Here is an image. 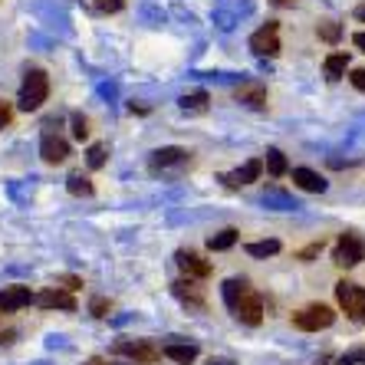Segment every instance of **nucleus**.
Returning a JSON list of instances; mask_svg holds the SVG:
<instances>
[{"label":"nucleus","instance_id":"f3484780","mask_svg":"<svg viewBox=\"0 0 365 365\" xmlns=\"http://www.w3.org/2000/svg\"><path fill=\"white\" fill-rule=\"evenodd\" d=\"M162 356L178 365H191L197 359V346H191V342H168V346L162 349Z\"/></svg>","mask_w":365,"mask_h":365},{"label":"nucleus","instance_id":"ddd939ff","mask_svg":"<svg viewBox=\"0 0 365 365\" xmlns=\"http://www.w3.org/2000/svg\"><path fill=\"white\" fill-rule=\"evenodd\" d=\"M34 303V293L26 287H4L0 289V309L4 313H14V309H24V306Z\"/></svg>","mask_w":365,"mask_h":365},{"label":"nucleus","instance_id":"cd10ccee","mask_svg":"<svg viewBox=\"0 0 365 365\" xmlns=\"http://www.w3.org/2000/svg\"><path fill=\"white\" fill-rule=\"evenodd\" d=\"M336 365H365V346H359V349H352V352H346V356H339Z\"/></svg>","mask_w":365,"mask_h":365},{"label":"nucleus","instance_id":"f03ea898","mask_svg":"<svg viewBox=\"0 0 365 365\" xmlns=\"http://www.w3.org/2000/svg\"><path fill=\"white\" fill-rule=\"evenodd\" d=\"M365 260V240L359 237L356 230H346L339 240H336V247H332V264L336 267H359Z\"/></svg>","mask_w":365,"mask_h":365},{"label":"nucleus","instance_id":"bb28decb","mask_svg":"<svg viewBox=\"0 0 365 365\" xmlns=\"http://www.w3.org/2000/svg\"><path fill=\"white\" fill-rule=\"evenodd\" d=\"M319 40H326V43H339V36H342V26L339 24H319Z\"/></svg>","mask_w":365,"mask_h":365},{"label":"nucleus","instance_id":"473e14b6","mask_svg":"<svg viewBox=\"0 0 365 365\" xmlns=\"http://www.w3.org/2000/svg\"><path fill=\"white\" fill-rule=\"evenodd\" d=\"M319 250H323V240H316V244L303 247V250H299V260H313V257L319 254Z\"/></svg>","mask_w":365,"mask_h":365},{"label":"nucleus","instance_id":"4c0bfd02","mask_svg":"<svg viewBox=\"0 0 365 365\" xmlns=\"http://www.w3.org/2000/svg\"><path fill=\"white\" fill-rule=\"evenodd\" d=\"M4 342H14V332H0V346H4Z\"/></svg>","mask_w":365,"mask_h":365},{"label":"nucleus","instance_id":"c756f323","mask_svg":"<svg viewBox=\"0 0 365 365\" xmlns=\"http://www.w3.org/2000/svg\"><path fill=\"white\" fill-rule=\"evenodd\" d=\"M73 135H76L79 142L89 138V122H86V115H73Z\"/></svg>","mask_w":365,"mask_h":365},{"label":"nucleus","instance_id":"423d86ee","mask_svg":"<svg viewBox=\"0 0 365 365\" xmlns=\"http://www.w3.org/2000/svg\"><path fill=\"white\" fill-rule=\"evenodd\" d=\"M250 50H254L257 56H277V53H280V26L277 24L260 26V30L250 36Z\"/></svg>","mask_w":365,"mask_h":365},{"label":"nucleus","instance_id":"ea45409f","mask_svg":"<svg viewBox=\"0 0 365 365\" xmlns=\"http://www.w3.org/2000/svg\"><path fill=\"white\" fill-rule=\"evenodd\" d=\"M356 17H359V20H365V7H359V10H356Z\"/></svg>","mask_w":365,"mask_h":365},{"label":"nucleus","instance_id":"dca6fc26","mask_svg":"<svg viewBox=\"0 0 365 365\" xmlns=\"http://www.w3.org/2000/svg\"><path fill=\"white\" fill-rule=\"evenodd\" d=\"M237 102L250 106V109H264L267 106V89L260 83H240L237 86Z\"/></svg>","mask_w":365,"mask_h":365},{"label":"nucleus","instance_id":"393cba45","mask_svg":"<svg viewBox=\"0 0 365 365\" xmlns=\"http://www.w3.org/2000/svg\"><path fill=\"white\" fill-rule=\"evenodd\" d=\"M264 204H267V207H280V211H293V207H299V204L293 201L289 195H283V191H267Z\"/></svg>","mask_w":365,"mask_h":365},{"label":"nucleus","instance_id":"9b49d317","mask_svg":"<svg viewBox=\"0 0 365 365\" xmlns=\"http://www.w3.org/2000/svg\"><path fill=\"white\" fill-rule=\"evenodd\" d=\"M171 293L181 299L185 306H191V309H204V287L197 280H175L171 283Z\"/></svg>","mask_w":365,"mask_h":365},{"label":"nucleus","instance_id":"0eeeda50","mask_svg":"<svg viewBox=\"0 0 365 365\" xmlns=\"http://www.w3.org/2000/svg\"><path fill=\"white\" fill-rule=\"evenodd\" d=\"M230 313L237 316L240 323H247V326H260V323H264V299H260L254 289H250V293H247V297L240 299V303L234 306Z\"/></svg>","mask_w":365,"mask_h":365},{"label":"nucleus","instance_id":"aec40b11","mask_svg":"<svg viewBox=\"0 0 365 365\" xmlns=\"http://www.w3.org/2000/svg\"><path fill=\"white\" fill-rule=\"evenodd\" d=\"M264 165H267V171H270L273 178H283L289 171V165H287V158H283V152L280 148H267V158H264Z\"/></svg>","mask_w":365,"mask_h":365},{"label":"nucleus","instance_id":"7c9ffc66","mask_svg":"<svg viewBox=\"0 0 365 365\" xmlns=\"http://www.w3.org/2000/svg\"><path fill=\"white\" fill-rule=\"evenodd\" d=\"M214 24L221 26V30H234L237 17H234V14H227V10H217V14H214Z\"/></svg>","mask_w":365,"mask_h":365},{"label":"nucleus","instance_id":"9d476101","mask_svg":"<svg viewBox=\"0 0 365 365\" xmlns=\"http://www.w3.org/2000/svg\"><path fill=\"white\" fill-rule=\"evenodd\" d=\"M40 155H43V162H50V165L66 162V158H69L66 138L53 135V132H43V138H40Z\"/></svg>","mask_w":365,"mask_h":365},{"label":"nucleus","instance_id":"72a5a7b5","mask_svg":"<svg viewBox=\"0 0 365 365\" xmlns=\"http://www.w3.org/2000/svg\"><path fill=\"white\" fill-rule=\"evenodd\" d=\"M10 119H14V112H10V106L7 102H0V132L10 125Z\"/></svg>","mask_w":365,"mask_h":365},{"label":"nucleus","instance_id":"a211bd4d","mask_svg":"<svg viewBox=\"0 0 365 365\" xmlns=\"http://www.w3.org/2000/svg\"><path fill=\"white\" fill-rule=\"evenodd\" d=\"M247 293H250V283L240 280V277H234V280H227L221 287V297H224V303H227V309H234V306H237Z\"/></svg>","mask_w":365,"mask_h":365},{"label":"nucleus","instance_id":"39448f33","mask_svg":"<svg viewBox=\"0 0 365 365\" xmlns=\"http://www.w3.org/2000/svg\"><path fill=\"white\" fill-rule=\"evenodd\" d=\"M115 352L135 359V362H142V365H152L162 359V349L152 346L148 339H122V342H115Z\"/></svg>","mask_w":365,"mask_h":365},{"label":"nucleus","instance_id":"4468645a","mask_svg":"<svg viewBox=\"0 0 365 365\" xmlns=\"http://www.w3.org/2000/svg\"><path fill=\"white\" fill-rule=\"evenodd\" d=\"M34 303L40 306V309H76V299H73V293H63V289H46V293H40V297H34Z\"/></svg>","mask_w":365,"mask_h":365},{"label":"nucleus","instance_id":"1a4fd4ad","mask_svg":"<svg viewBox=\"0 0 365 365\" xmlns=\"http://www.w3.org/2000/svg\"><path fill=\"white\" fill-rule=\"evenodd\" d=\"M175 260H178L181 273H185L187 280H204V277H211V264H207V260H201L195 250H178V254H175Z\"/></svg>","mask_w":365,"mask_h":365},{"label":"nucleus","instance_id":"4be33fe9","mask_svg":"<svg viewBox=\"0 0 365 365\" xmlns=\"http://www.w3.org/2000/svg\"><path fill=\"white\" fill-rule=\"evenodd\" d=\"M207 93H187V96H181L178 99V106L185 112H207Z\"/></svg>","mask_w":365,"mask_h":365},{"label":"nucleus","instance_id":"f257e3e1","mask_svg":"<svg viewBox=\"0 0 365 365\" xmlns=\"http://www.w3.org/2000/svg\"><path fill=\"white\" fill-rule=\"evenodd\" d=\"M46 96H50V79H46V73L43 69H26L24 76V86H20V109L24 112H36L46 102Z\"/></svg>","mask_w":365,"mask_h":365},{"label":"nucleus","instance_id":"6ab92c4d","mask_svg":"<svg viewBox=\"0 0 365 365\" xmlns=\"http://www.w3.org/2000/svg\"><path fill=\"white\" fill-rule=\"evenodd\" d=\"M323 69H326V79H329V83H339L349 69V53H332V56H326Z\"/></svg>","mask_w":365,"mask_h":365},{"label":"nucleus","instance_id":"b1692460","mask_svg":"<svg viewBox=\"0 0 365 365\" xmlns=\"http://www.w3.org/2000/svg\"><path fill=\"white\" fill-rule=\"evenodd\" d=\"M237 237H240L237 230L227 227V230H221V234H214V237L207 240V247H211V250H230V247L237 244Z\"/></svg>","mask_w":365,"mask_h":365},{"label":"nucleus","instance_id":"a878e982","mask_svg":"<svg viewBox=\"0 0 365 365\" xmlns=\"http://www.w3.org/2000/svg\"><path fill=\"white\" fill-rule=\"evenodd\" d=\"M86 165L89 168H102L106 165V145H89V152H86Z\"/></svg>","mask_w":365,"mask_h":365},{"label":"nucleus","instance_id":"58836bf2","mask_svg":"<svg viewBox=\"0 0 365 365\" xmlns=\"http://www.w3.org/2000/svg\"><path fill=\"white\" fill-rule=\"evenodd\" d=\"M207 365H234V362H230V359H211Z\"/></svg>","mask_w":365,"mask_h":365},{"label":"nucleus","instance_id":"e433bc0d","mask_svg":"<svg viewBox=\"0 0 365 365\" xmlns=\"http://www.w3.org/2000/svg\"><path fill=\"white\" fill-rule=\"evenodd\" d=\"M352 43H356L359 50H362V53H365V30H362V34H356V36H352Z\"/></svg>","mask_w":365,"mask_h":365},{"label":"nucleus","instance_id":"6e6552de","mask_svg":"<svg viewBox=\"0 0 365 365\" xmlns=\"http://www.w3.org/2000/svg\"><path fill=\"white\" fill-rule=\"evenodd\" d=\"M191 162V155L185 152V148H175V145H168V148H158V152L152 155V171H171V168H185V165Z\"/></svg>","mask_w":365,"mask_h":365},{"label":"nucleus","instance_id":"c9c22d12","mask_svg":"<svg viewBox=\"0 0 365 365\" xmlns=\"http://www.w3.org/2000/svg\"><path fill=\"white\" fill-rule=\"evenodd\" d=\"M60 283H66V289H79V280H76V277H60Z\"/></svg>","mask_w":365,"mask_h":365},{"label":"nucleus","instance_id":"20e7f679","mask_svg":"<svg viewBox=\"0 0 365 365\" xmlns=\"http://www.w3.org/2000/svg\"><path fill=\"white\" fill-rule=\"evenodd\" d=\"M336 299H339L342 313L349 319H356V323H365V289L356 287V283L349 280H339L336 283Z\"/></svg>","mask_w":365,"mask_h":365},{"label":"nucleus","instance_id":"a19ab883","mask_svg":"<svg viewBox=\"0 0 365 365\" xmlns=\"http://www.w3.org/2000/svg\"><path fill=\"white\" fill-rule=\"evenodd\" d=\"M86 365H106V362H102V359H89V362H86Z\"/></svg>","mask_w":365,"mask_h":365},{"label":"nucleus","instance_id":"f704fd0d","mask_svg":"<svg viewBox=\"0 0 365 365\" xmlns=\"http://www.w3.org/2000/svg\"><path fill=\"white\" fill-rule=\"evenodd\" d=\"M349 79H352V86H356L359 93H365V69H352V76Z\"/></svg>","mask_w":365,"mask_h":365},{"label":"nucleus","instance_id":"412c9836","mask_svg":"<svg viewBox=\"0 0 365 365\" xmlns=\"http://www.w3.org/2000/svg\"><path fill=\"white\" fill-rule=\"evenodd\" d=\"M247 254L250 257H273V254H280V240H254V244H247Z\"/></svg>","mask_w":365,"mask_h":365},{"label":"nucleus","instance_id":"2eb2a0df","mask_svg":"<svg viewBox=\"0 0 365 365\" xmlns=\"http://www.w3.org/2000/svg\"><path fill=\"white\" fill-rule=\"evenodd\" d=\"M293 185L303 187V191H313V195H323L326 191V178L313 168H293Z\"/></svg>","mask_w":365,"mask_h":365},{"label":"nucleus","instance_id":"5701e85b","mask_svg":"<svg viewBox=\"0 0 365 365\" xmlns=\"http://www.w3.org/2000/svg\"><path fill=\"white\" fill-rule=\"evenodd\" d=\"M66 187H69V195H76V197H89L93 195V181L86 178V175H69L66 178Z\"/></svg>","mask_w":365,"mask_h":365},{"label":"nucleus","instance_id":"7ed1b4c3","mask_svg":"<svg viewBox=\"0 0 365 365\" xmlns=\"http://www.w3.org/2000/svg\"><path fill=\"white\" fill-rule=\"evenodd\" d=\"M332 323H336V313L326 303H313V306H306V309H299V313H293V326L303 332L329 329Z\"/></svg>","mask_w":365,"mask_h":365},{"label":"nucleus","instance_id":"c85d7f7f","mask_svg":"<svg viewBox=\"0 0 365 365\" xmlns=\"http://www.w3.org/2000/svg\"><path fill=\"white\" fill-rule=\"evenodd\" d=\"M109 309H112V303L106 297H96L93 303H89V313L99 316V319H106V316H109Z\"/></svg>","mask_w":365,"mask_h":365},{"label":"nucleus","instance_id":"f8f14e48","mask_svg":"<svg viewBox=\"0 0 365 365\" xmlns=\"http://www.w3.org/2000/svg\"><path fill=\"white\" fill-rule=\"evenodd\" d=\"M260 171H264V162H260V158H250V162H244L237 171L224 175V185L227 187H244V185H250V181L260 178Z\"/></svg>","mask_w":365,"mask_h":365},{"label":"nucleus","instance_id":"2f4dec72","mask_svg":"<svg viewBox=\"0 0 365 365\" xmlns=\"http://www.w3.org/2000/svg\"><path fill=\"white\" fill-rule=\"evenodd\" d=\"M93 4L102 10V14H115V10H122V4H125V0H93Z\"/></svg>","mask_w":365,"mask_h":365}]
</instances>
